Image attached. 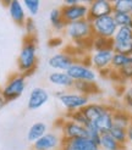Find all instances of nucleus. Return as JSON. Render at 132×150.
Listing matches in <instances>:
<instances>
[{"label": "nucleus", "instance_id": "obj_1", "mask_svg": "<svg viewBox=\"0 0 132 150\" xmlns=\"http://www.w3.org/2000/svg\"><path fill=\"white\" fill-rule=\"evenodd\" d=\"M37 64H38V57H37L35 37H26L17 57L18 73L26 77L29 76L37 69Z\"/></svg>", "mask_w": 132, "mask_h": 150}, {"label": "nucleus", "instance_id": "obj_2", "mask_svg": "<svg viewBox=\"0 0 132 150\" xmlns=\"http://www.w3.org/2000/svg\"><path fill=\"white\" fill-rule=\"evenodd\" d=\"M65 33L73 43L78 44V45H83L86 43H89L92 45V40L94 38L92 23L88 18L66 25Z\"/></svg>", "mask_w": 132, "mask_h": 150}, {"label": "nucleus", "instance_id": "obj_3", "mask_svg": "<svg viewBox=\"0 0 132 150\" xmlns=\"http://www.w3.org/2000/svg\"><path fill=\"white\" fill-rule=\"evenodd\" d=\"M55 98L60 101L62 108L67 112L82 110L84 106L89 104V96L79 94L77 92L57 91L55 92Z\"/></svg>", "mask_w": 132, "mask_h": 150}, {"label": "nucleus", "instance_id": "obj_4", "mask_svg": "<svg viewBox=\"0 0 132 150\" xmlns=\"http://www.w3.org/2000/svg\"><path fill=\"white\" fill-rule=\"evenodd\" d=\"M26 88V76L21 73H13L6 81L5 86L1 88V95L6 100V103H10L18 99L25 92Z\"/></svg>", "mask_w": 132, "mask_h": 150}, {"label": "nucleus", "instance_id": "obj_5", "mask_svg": "<svg viewBox=\"0 0 132 150\" xmlns=\"http://www.w3.org/2000/svg\"><path fill=\"white\" fill-rule=\"evenodd\" d=\"M91 23L94 37H99V38H104V39H113L117 28H119L113 15L95 18L91 21Z\"/></svg>", "mask_w": 132, "mask_h": 150}, {"label": "nucleus", "instance_id": "obj_6", "mask_svg": "<svg viewBox=\"0 0 132 150\" xmlns=\"http://www.w3.org/2000/svg\"><path fill=\"white\" fill-rule=\"evenodd\" d=\"M113 56H114L113 48H105V49L93 50L88 60H89V65L94 67L95 71H99L101 74H104V73H110Z\"/></svg>", "mask_w": 132, "mask_h": 150}, {"label": "nucleus", "instance_id": "obj_7", "mask_svg": "<svg viewBox=\"0 0 132 150\" xmlns=\"http://www.w3.org/2000/svg\"><path fill=\"white\" fill-rule=\"evenodd\" d=\"M113 50L117 54L132 55V28L119 27L113 38Z\"/></svg>", "mask_w": 132, "mask_h": 150}, {"label": "nucleus", "instance_id": "obj_8", "mask_svg": "<svg viewBox=\"0 0 132 150\" xmlns=\"http://www.w3.org/2000/svg\"><path fill=\"white\" fill-rule=\"evenodd\" d=\"M66 73L72 78L73 82H92L94 83L98 74L89 64H83L81 61H76L71 65Z\"/></svg>", "mask_w": 132, "mask_h": 150}, {"label": "nucleus", "instance_id": "obj_9", "mask_svg": "<svg viewBox=\"0 0 132 150\" xmlns=\"http://www.w3.org/2000/svg\"><path fill=\"white\" fill-rule=\"evenodd\" d=\"M57 127L60 128L61 137L64 139H75V138H88V129L83 125L73 122L67 118H60L56 122Z\"/></svg>", "mask_w": 132, "mask_h": 150}, {"label": "nucleus", "instance_id": "obj_10", "mask_svg": "<svg viewBox=\"0 0 132 150\" xmlns=\"http://www.w3.org/2000/svg\"><path fill=\"white\" fill-rule=\"evenodd\" d=\"M60 9L62 13V18L66 25L88 18V3H79L73 6L64 5Z\"/></svg>", "mask_w": 132, "mask_h": 150}, {"label": "nucleus", "instance_id": "obj_11", "mask_svg": "<svg viewBox=\"0 0 132 150\" xmlns=\"http://www.w3.org/2000/svg\"><path fill=\"white\" fill-rule=\"evenodd\" d=\"M64 138L55 132H47L32 144V150H60Z\"/></svg>", "mask_w": 132, "mask_h": 150}, {"label": "nucleus", "instance_id": "obj_12", "mask_svg": "<svg viewBox=\"0 0 132 150\" xmlns=\"http://www.w3.org/2000/svg\"><path fill=\"white\" fill-rule=\"evenodd\" d=\"M114 13L113 1L110 0H93L88 1V20L93 21L103 16H109Z\"/></svg>", "mask_w": 132, "mask_h": 150}, {"label": "nucleus", "instance_id": "obj_13", "mask_svg": "<svg viewBox=\"0 0 132 150\" xmlns=\"http://www.w3.org/2000/svg\"><path fill=\"white\" fill-rule=\"evenodd\" d=\"M73 62H76V57L73 54H70L69 51L57 52V54H54L48 60V64L51 69L54 71H61V72L67 71Z\"/></svg>", "mask_w": 132, "mask_h": 150}, {"label": "nucleus", "instance_id": "obj_14", "mask_svg": "<svg viewBox=\"0 0 132 150\" xmlns=\"http://www.w3.org/2000/svg\"><path fill=\"white\" fill-rule=\"evenodd\" d=\"M60 150H100L99 144L89 138L64 139Z\"/></svg>", "mask_w": 132, "mask_h": 150}, {"label": "nucleus", "instance_id": "obj_15", "mask_svg": "<svg viewBox=\"0 0 132 150\" xmlns=\"http://www.w3.org/2000/svg\"><path fill=\"white\" fill-rule=\"evenodd\" d=\"M49 98H50V95H49L48 91H45L44 88H40V87L33 88L31 91V93H29V96H28L27 108L29 110H33V111L38 110L48 103Z\"/></svg>", "mask_w": 132, "mask_h": 150}, {"label": "nucleus", "instance_id": "obj_16", "mask_svg": "<svg viewBox=\"0 0 132 150\" xmlns=\"http://www.w3.org/2000/svg\"><path fill=\"white\" fill-rule=\"evenodd\" d=\"M3 4L7 6L9 15L15 23L17 26H25L27 16H26V10L23 7V4L18 1V0H11V1H6Z\"/></svg>", "mask_w": 132, "mask_h": 150}, {"label": "nucleus", "instance_id": "obj_17", "mask_svg": "<svg viewBox=\"0 0 132 150\" xmlns=\"http://www.w3.org/2000/svg\"><path fill=\"white\" fill-rule=\"evenodd\" d=\"M111 108L109 105H104V104H99V103H89L82 109V112L84 114L88 123H94L97 120Z\"/></svg>", "mask_w": 132, "mask_h": 150}, {"label": "nucleus", "instance_id": "obj_18", "mask_svg": "<svg viewBox=\"0 0 132 150\" xmlns=\"http://www.w3.org/2000/svg\"><path fill=\"white\" fill-rule=\"evenodd\" d=\"M114 111L115 109L114 108H110L105 114H103L97 121H95L94 123H92L93 126H95V128H97L99 131L100 134L103 133H109V131L111 129V127L114 125Z\"/></svg>", "mask_w": 132, "mask_h": 150}, {"label": "nucleus", "instance_id": "obj_19", "mask_svg": "<svg viewBox=\"0 0 132 150\" xmlns=\"http://www.w3.org/2000/svg\"><path fill=\"white\" fill-rule=\"evenodd\" d=\"M49 82L51 84L57 86V87H61L65 89H69L73 87V83L75 82L72 81V78L69 76L66 72H61V71H54L49 74L48 77Z\"/></svg>", "mask_w": 132, "mask_h": 150}, {"label": "nucleus", "instance_id": "obj_20", "mask_svg": "<svg viewBox=\"0 0 132 150\" xmlns=\"http://www.w3.org/2000/svg\"><path fill=\"white\" fill-rule=\"evenodd\" d=\"M47 129V125L44 122H34L27 131V140L33 144L35 140H38L48 132Z\"/></svg>", "mask_w": 132, "mask_h": 150}, {"label": "nucleus", "instance_id": "obj_21", "mask_svg": "<svg viewBox=\"0 0 132 150\" xmlns=\"http://www.w3.org/2000/svg\"><path fill=\"white\" fill-rule=\"evenodd\" d=\"M98 144L101 150H125V145H121L120 143H117L109 133L100 134Z\"/></svg>", "mask_w": 132, "mask_h": 150}, {"label": "nucleus", "instance_id": "obj_22", "mask_svg": "<svg viewBox=\"0 0 132 150\" xmlns=\"http://www.w3.org/2000/svg\"><path fill=\"white\" fill-rule=\"evenodd\" d=\"M72 88L75 89V92L87 95V96H91L92 94L99 93V88L95 84V82L94 83H92V82H75Z\"/></svg>", "mask_w": 132, "mask_h": 150}, {"label": "nucleus", "instance_id": "obj_23", "mask_svg": "<svg viewBox=\"0 0 132 150\" xmlns=\"http://www.w3.org/2000/svg\"><path fill=\"white\" fill-rule=\"evenodd\" d=\"M49 21H50V25L53 26V28L55 31H62V29L66 28V23L62 18V13H61L60 7L53 9L49 12Z\"/></svg>", "mask_w": 132, "mask_h": 150}, {"label": "nucleus", "instance_id": "obj_24", "mask_svg": "<svg viewBox=\"0 0 132 150\" xmlns=\"http://www.w3.org/2000/svg\"><path fill=\"white\" fill-rule=\"evenodd\" d=\"M113 118H114V125L120 126L122 128H126V129L130 126V123L132 122V115L128 114L127 111H123V110H115Z\"/></svg>", "mask_w": 132, "mask_h": 150}, {"label": "nucleus", "instance_id": "obj_25", "mask_svg": "<svg viewBox=\"0 0 132 150\" xmlns=\"http://www.w3.org/2000/svg\"><path fill=\"white\" fill-rule=\"evenodd\" d=\"M128 65H132V55H123L114 52V56L111 60V70L119 71L120 69Z\"/></svg>", "mask_w": 132, "mask_h": 150}, {"label": "nucleus", "instance_id": "obj_26", "mask_svg": "<svg viewBox=\"0 0 132 150\" xmlns=\"http://www.w3.org/2000/svg\"><path fill=\"white\" fill-rule=\"evenodd\" d=\"M109 134L121 145H125L127 143V131H126V128H122V127H120V126L113 125L111 129L109 131Z\"/></svg>", "mask_w": 132, "mask_h": 150}, {"label": "nucleus", "instance_id": "obj_27", "mask_svg": "<svg viewBox=\"0 0 132 150\" xmlns=\"http://www.w3.org/2000/svg\"><path fill=\"white\" fill-rule=\"evenodd\" d=\"M113 17L116 22L117 27H128L132 28V17L131 13H126V12H114Z\"/></svg>", "mask_w": 132, "mask_h": 150}, {"label": "nucleus", "instance_id": "obj_28", "mask_svg": "<svg viewBox=\"0 0 132 150\" xmlns=\"http://www.w3.org/2000/svg\"><path fill=\"white\" fill-rule=\"evenodd\" d=\"M114 12H132V0H115L113 1Z\"/></svg>", "mask_w": 132, "mask_h": 150}, {"label": "nucleus", "instance_id": "obj_29", "mask_svg": "<svg viewBox=\"0 0 132 150\" xmlns=\"http://www.w3.org/2000/svg\"><path fill=\"white\" fill-rule=\"evenodd\" d=\"M22 4H23L26 12H28V15H31V16L38 15L40 10V1H38V0H26Z\"/></svg>", "mask_w": 132, "mask_h": 150}, {"label": "nucleus", "instance_id": "obj_30", "mask_svg": "<svg viewBox=\"0 0 132 150\" xmlns=\"http://www.w3.org/2000/svg\"><path fill=\"white\" fill-rule=\"evenodd\" d=\"M65 118L71 120V121L77 122V123L83 125V126H87V125H88V121H87L84 114L82 112V110L73 111V112H67V114H66V116H65Z\"/></svg>", "mask_w": 132, "mask_h": 150}, {"label": "nucleus", "instance_id": "obj_31", "mask_svg": "<svg viewBox=\"0 0 132 150\" xmlns=\"http://www.w3.org/2000/svg\"><path fill=\"white\" fill-rule=\"evenodd\" d=\"M92 48L93 50L113 48V39H104V38H99V37H94L92 40Z\"/></svg>", "mask_w": 132, "mask_h": 150}, {"label": "nucleus", "instance_id": "obj_32", "mask_svg": "<svg viewBox=\"0 0 132 150\" xmlns=\"http://www.w3.org/2000/svg\"><path fill=\"white\" fill-rule=\"evenodd\" d=\"M121 81H131L132 82V65L125 66L119 71H116Z\"/></svg>", "mask_w": 132, "mask_h": 150}, {"label": "nucleus", "instance_id": "obj_33", "mask_svg": "<svg viewBox=\"0 0 132 150\" xmlns=\"http://www.w3.org/2000/svg\"><path fill=\"white\" fill-rule=\"evenodd\" d=\"M23 27L26 28L27 37H34V34H35V23H34V21L32 18H27Z\"/></svg>", "mask_w": 132, "mask_h": 150}, {"label": "nucleus", "instance_id": "obj_34", "mask_svg": "<svg viewBox=\"0 0 132 150\" xmlns=\"http://www.w3.org/2000/svg\"><path fill=\"white\" fill-rule=\"evenodd\" d=\"M123 104L126 105L127 108L132 109V86L127 87L123 93Z\"/></svg>", "mask_w": 132, "mask_h": 150}, {"label": "nucleus", "instance_id": "obj_35", "mask_svg": "<svg viewBox=\"0 0 132 150\" xmlns=\"http://www.w3.org/2000/svg\"><path fill=\"white\" fill-rule=\"evenodd\" d=\"M127 142H130V143L132 144V122L130 123V126L127 127Z\"/></svg>", "mask_w": 132, "mask_h": 150}, {"label": "nucleus", "instance_id": "obj_36", "mask_svg": "<svg viewBox=\"0 0 132 150\" xmlns=\"http://www.w3.org/2000/svg\"><path fill=\"white\" fill-rule=\"evenodd\" d=\"M81 1H78V0H66L64 5H66V6H73V5H77Z\"/></svg>", "mask_w": 132, "mask_h": 150}, {"label": "nucleus", "instance_id": "obj_37", "mask_svg": "<svg viewBox=\"0 0 132 150\" xmlns=\"http://www.w3.org/2000/svg\"><path fill=\"white\" fill-rule=\"evenodd\" d=\"M6 104H7V103H6V100L3 98V95L0 94V110H3V108L5 106Z\"/></svg>", "mask_w": 132, "mask_h": 150}, {"label": "nucleus", "instance_id": "obj_38", "mask_svg": "<svg viewBox=\"0 0 132 150\" xmlns=\"http://www.w3.org/2000/svg\"><path fill=\"white\" fill-rule=\"evenodd\" d=\"M0 94H1V87H0Z\"/></svg>", "mask_w": 132, "mask_h": 150}, {"label": "nucleus", "instance_id": "obj_39", "mask_svg": "<svg viewBox=\"0 0 132 150\" xmlns=\"http://www.w3.org/2000/svg\"><path fill=\"white\" fill-rule=\"evenodd\" d=\"M131 17H132V12H131Z\"/></svg>", "mask_w": 132, "mask_h": 150}]
</instances>
